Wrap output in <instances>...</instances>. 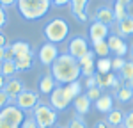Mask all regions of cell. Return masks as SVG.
<instances>
[{
  "mask_svg": "<svg viewBox=\"0 0 133 128\" xmlns=\"http://www.w3.org/2000/svg\"><path fill=\"white\" fill-rule=\"evenodd\" d=\"M50 68H51L50 71L51 76L55 78V82L59 85H68L71 82H76L82 76L78 61L75 57H71L69 53H61Z\"/></svg>",
  "mask_w": 133,
  "mask_h": 128,
  "instance_id": "6da1fadb",
  "label": "cell"
},
{
  "mask_svg": "<svg viewBox=\"0 0 133 128\" xmlns=\"http://www.w3.org/2000/svg\"><path fill=\"white\" fill-rule=\"evenodd\" d=\"M16 7L23 20L36 21L41 20L43 16H46V12L51 7V2L50 0H18Z\"/></svg>",
  "mask_w": 133,
  "mask_h": 128,
  "instance_id": "7a4b0ae2",
  "label": "cell"
},
{
  "mask_svg": "<svg viewBox=\"0 0 133 128\" xmlns=\"http://www.w3.org/2000/svg\"><path fill=\"white\" fill-rule=\"evenodd\" d=\"M44 37L48 43L53 44H59V43L66 41L68 36H69V23L64 20V18H53L44 25Z\"/></svg>",
  "mask_w": 133,
  "mask_h": 128,
  "instance_id": "3957f363",
  "label": "cell"
},
{
  "mask_svg": "<svg viewBox=\"0 0 133 128\" xmlns=\"http://www.w3.org/2000/svg\"><path fill=\"white\" fill-rule=\"evenodd\" d=\"M32 117L36 119L39 128H51L57 123V110H53L50 103L39 101L32 110Z\"/></svg>",
  "mask_w": 133,
  "mask_h": 128,
  "instance_id": "277c9868",
  "label": "cell"
},
{
  "mask_svg": "<svg viewBox=\"0 0 133 128\" xmlns=\"http://www.w3.org/2000/svg\"><path fill=\"white\" fill-rule=\"evenodd\" d=\"M25 112L16 105H7L0 110V128H21L25 121Z\"/></svg>",
  "mask_w": 133,
  "mask_h": 128,
  "instance_id": "5b68a950",
  "label": "cell"
},
{
  "mask_svg": "<svg viewBox=\"0 0 133 128\" xmlns=\"http://www.w3.org/2000/svg\"><path fill=\"white\" fill-rule=\"evenodd\" d=\"M73 100H75V96H73V93L69 91L68 85H57L50 94V105L53 110L61 112V110L68 108V105L71 103Z\"/></svg>",
  "mask_w": 133,
  "mask_h": 128,
  "instance_id": "8992f818",
  "label": "cell"
},
{
  "mask_svg": "<svg viewBox=\"0 0 133 128\" xmlns=\"http://www.w3.org/2000/svg\"><path fill=\"white\" fill-rule=\"evenodd\" d=\"M41 101V98L39 94L36 93V91H29V89H23L20 93V96L16 98V101H14V105L21 108L23 112H32L34 110V107L37 105Z\"/></svg>",
  "mask_w": 133,
  "mask_h": 128,
  "instance_id": "52a82bcc",
  "label": "cell"
},
{
  "mask_svg": "<svg viewBox=\"0 0 133 128\" xmlns=\"http://www.w3.org/2000/svg\"><path fill=\"white\" fill-rule=\"evenodd\" d=\"M61 53H59V48H57V44H53V43H43L41 48H39V52H37V59H39V62L43 66H51V64L57 61V57H59Z\"/></svg>",
  "mask_w": 133,
  "mask_h": 128,
  "instance_id": "ba28073f",
  "label": "cell"
},
{
  "mask_svg": "<svg viewBox=\"0 0 133 128\" xmlns=\"http://www.w3.org/2000/svg\"><path fill=\"white\" fill-rule=\"evenodd\" d=\"M89 50H91V48H89V43H87V39L82 37V36L71 37V41H69V44H68V53H69L71 57H75L76 61L82 59Z\"/></svg>",
  "mask_w": 133,
  "mask_h": 128,
  "instance_id": "9c48e42d",
  "label": "cell"
},
{
  "mask_svg": "<svg viewBox=\"0 0 133 128\" xmlns=\"http://www.w3.org/2000/svg\"><path fill=\"white\" fill-rule=\"evenodd\" d=\"M108 34H110V29H108V25H105V23H99V21L94 20L91 25H89V39H91L92 44L107 41V39H108Z\"/></svg>",
  "mask_w": 133,
  "mask_h": 128,
  "instance_id": "30bf717a",
  "label": "cell"
},
{
  "mask_svg": "<svg viewBox=\"0 0 133 128\" xmlns=\"http://www.w3.org/2000/svg\"><path fill=\"white\" fill-rule=\"evenodd\" d=\"M94 55L96 53L89 50V52L83 55L82 59H78V64H80V73L82 76H92V75L96 73V62H94Z\"/></svg>",
  "mask_w": 133,
  "mask_h": 128,
  "instance_id": "8fae6325",
  "label": "cell"
},
{
  "mask_svg": "<svg viewBox=\"0 0 133 128\" xmlns=\"http://www.w3.org/2000/svg\"><path fill=\"white\" fill-rule=\"evenodd\" d=\"M25 89V85H23V82H21L20 78H11V80H7L5 82V85H4V91L7 93V96H9L11 100V105H14V101H16V98L20 96V93Z\"/></svg>",
  "mask_w": 133,
  "mask_h": 128,
  "instance_id": "7c38bea8",
  "label": "cell"
},
{
  "mask_svg": "<svg viewBox=\"0 0 133 128\" xmlns=\"http://www.w3.org/2000/svg\"><path fill=\"white\" fill-rule=\"evenodd\" d=\"M107 43H108V48H110V52L115 53V57H124V55L128 53V44L124 43L123 37H119V36L112 34V36H108Z\"/></svg>",
  "mask_w": 133,
  "mask_h": 128,
  "instance_id": "4fadbf2b",
  "label": "cell"
},
{
  "mask_svg": "<svg viewBox=\"0 0 133 128\" xmlns=\"http://www.w3.org/2000/svg\"><path fill=\"white\" fill-rule=\"evenodd\" d=\"M34 59H36V53L32 52H27L23 55H18L14 57V64H16V69L18 71H29L34 68Z\"/></svg>",
  "mask_w": 133,
  "mask_h": 128,
  "instance_id": "5bb4252c",
  "label": "cell"
},
{
  "mask_svg": "<svg viewBox=\"0 0 133 128\" xmlns=\"http://www.w3.org/2000/svg\"><path fill=\"white\" fill-rule=\"evenodd\" d=\"M94 20L110 27L112 23H115L114 9H112V7H108V5H101V7H98V9H96V14H94Z\"/></svg>",
  "mask_w": 133,
  "mask_h": 128,
  "instance_id": "9a60e30c",
  "label": "cell"
},
{
  "mask_svg": "<svg viewBox=\"0 0 133 128\" xmlns=\"http://www.w3.org/2000/svg\"><path fill=\"white\" fill-rule=\"evenodd\" d=\"M133 34V18L131 16H126L124 20L115 21V36L119 37H128Z\"/></svg>",
  "mask_w": 133,
  "mask_h": 128,
  "instance_id": "2e32d148",
  "label": "cell"
},
{
  "mask_svg": "<svg viewBox=\"0 0 133 128\" xmlns=\"http://www.w3.org/2000/svg\"><path fill=\"white\" fill-rule=\"evenodd\" d=\"M94 107H96V110H98V112L108 114V112L114 108V98H112V94L103 93V94L99 96L96 101H94Z\"/></svg>",
  "mask_w": 133,
  "mask_h": 128,
  "instance_id": "e0dca14e",
  "label": "cell"
},
{
  "mask_svg": "<svg viewBox=\"0 0 133 128\" xmlns=\"http://www.w3.org/2000/svg\"><path fill=\"white\" fill-rule=\"evenodd\" d=\"M91 100L87 98V94H80V96H76L75 100H73V105H75V112L78 114V116H85L89 110H91Z\"/></svg>",
  "mask_w": 133,
  "mask_h": 128,
  "instance_id": "ac0fdd59",
  "label": "cell"
},
{
  "mask_svg": "<svg viewBox=\"0 0 133 128\" xmlns=\"http://www.w3.org/2000/svg\"><path fill=\"white\" fill-rule=\"evenodd\" d=\"M105 121L108 123L110 128H121L123 126V121H124V112L119 110V108H112V110L107 114Z\"/></svg>",
  "mask_w": 133,
  "mask_h": 128,
  "instance_id": "d6986e66",
  "label": "cell"
},
{
  "mask_svg": "<svg viewBox=\"0 0 133 128\" xmlns=\"http://www.w3.org/2000/svg\"><path fill=\"white\" fill-rule=\"evenodd\" d=\"M57 82H55V78L51 76V73H44L41 76V80H39V91H41L43 94H51V91L57 87Z\"/></svg>",
  "mask_w": 133,
  "mask_h": 128,
  "instance_id": "ffe728a7",
  "label": "cell"
},
{
  "mask_svg": "<svg viewBox=\"0 0 133 128\" xmlns=\"http://www.w3.org/2000/svg\"><path fill=\"white\" fill-rule=\"evenodd\" d=\"M0 73H2V76H4L5 80L14 78V75L18 73L14 61H4V62H0Z\"/></svg>",
  "mask_w": 133,
  "mask_h": 128,
  "instance_id": "44dd1931",
  "label": "cell"
},
{
  "mask_svg": "<svg viewBox=\"0 0 133 128\" xmlns=\"http://www.w3.org/2000/svg\"><path fill=\"white\" fill-rule=\"evenodd\" d=\"M119 78L124 80V84L128 85L133 80V61H126L123 66V69L119 71Z\"/></svg>",
  "mask_w": 133,
  "mask_h": 128,
  "instance_id": "7402d4cb",
  "label": "cell"
},
{
  "mask_svg": "<svg viewBox=\"0 0 133 128\" xmlns=\"http://www.w3.org/2000/svg\"><path fill=\"white\" fill-rule=\"evenodd\" d=\"M11 50L14 52V57H18V55H23V53L30 52L32 48H30V43H27V41H21V39H18V41L11 43Z\"/></svg>",
  "mask_w": 133,
  "mask_h": 128,
  "instance_id": "603a6c76",
  "label": "cell"
},
{
  "mask_svg": "<svg viewBox=\"0 0 133 128\" xmlns=\"http://www.w3.org/2000/svg\"><path fill=\"white\" fill-rule=\"evenodd\" d=\"M96 73L99 75H107V73H112V59L108 57H103L96 62Z\"/></svg>",
  "mask_w": 133,
  "mask_h": 128,
  "instance_id": "cb8c5ba5",
  "label": "cell"
},
{
  "mask_svg": "<svg viewBox=\"0 0 133 128\" xmlns=\"http://www.w3.org/2000/svg\"><path fill=\"white\" fill-rule=\"evenodd\" d=\"M87 4L89 0H71V14L76 16V14L87 12Z\"/></svg>",
  "mask_w": 133,
  "mask_h": 128,
  "instance_id": "d4e9b609",
  "label": "cell"
},
{
  "mask_svg": "<svg viewBox=\"0 0 133 128\" xmlns=\"http://www.w3.org/2000/svg\"><path fill=\"white\" fill-rule=\"evenodd\" d=\"M114 16H115V21H121V20H124L126 16H128V7L126 5H123L121 2H117L115 0V4H114Z\"/></svg>",
  "mask_w": 133,
  "mask_h": 128,
  "instance_id": "484cf974",
  "label": "cell"
},
{
  "mask_svg": "<svg viewBox=\"0 0 133 128\" xmlns=\"http://www.w3.org/2000/svg\"><path fill=\"white\" fill-rule=\"evenodd\" d=\"M115 98L121 101V103H124V101H130V100H133V91L128 87V85H123L117 93H115Z\"/></svg>",
  "mask_w": 133,
  "mask_h": 128,
  "instance_id": "4316f807",
  "label": "cell"
},
{
  "mask_svg": "<svg viewBox=\"0 0 133 128\" xmlns=\"http://www.w3.org/2000/svg\"><path fill=\"white\" fill-rule=\"evenodd\" d=\"M92 46H94V50H92V52L96 53L99 59H103V57H108V53H110V48H108V43H107V41L96 43V44H92Z\"/></svg>",
  "mask_w": 133,
  "mask_h": 128,
  "instance_id": "83f0119b",
  "label": "cell"
},
{
  "mask_svg": "<svg viewBox=\"0 0 133 128\" xmlns=\"http://www.w3.org/2000/svg\"><path fill=\"white\" fill-rule=\"evenodd\" d=\"M68 128H87V123L82 119V116H78V114H75V116L69 119V123H68Z\"/></svg>",
  "mask_w": 133,
  "mask_h": 128,
  "instance_id": "f1b7e54d",
  "label": "cell"
},
{
  "mask_svg": "<svg viewBox=\"0 0 133 128\" xmlns=\"http://www.w3.org/2000/svg\"><path fill=\"white\" fill-rule=\"evenodd\" d=\"M85 94H87V98H89L91 101H96V100L103 94V91L99 89V87H92V89H87V93H85Z\"/></svg>",
  "mask_w": 133,
  "mask_h": 128,
  "instance_id": "f546056e",
  "label": "cell"
},
{
  "mask_svg": "<svg viewBox=\"0 0 133 128\" xmlns=\"http://www.w3.org/2000/svg\"><path fill=\"white\" fill-rule=\"evenodd\" d=\"M68 87H69V91L73 93V96H75V98L82 94V84H80V80H76V82H71V84H68Z\"/></svg>",
  "mask_w": 133,
  "mask_h": 128,
  "instance_id": "4dcf8cb0",
  "label": "cell"
},
{
  "mask_svg": "<svg viewBox=\"0 0 133 128\" xmlns=\"http://www.w3.org/2000/svg\"><path fill=\"white\" fill-rule=\"evenodd\" d=\"M124 57H114L112 59V69L114 71H121L123 69V66H124Z\"/></svg>",
  "mask_w": 133,
  "mask_h": 128,
  "instance_id": "1f68e13d",
  "label": "cell"
},
{
  "mask_svg": "<svg viewBox=\"0 0 133 128\" xmlns=\"http://www.w3.org/2000/svg\"><path fill=\"white\" fill-rule=\"evenodd\" d=\"M7 105H11L9 96H7V93H5L4 89H0V110H2L4 107H7Z\"/></svg>",
  "mask_w": 133,
  "mask_h": 128,
  "instance_id": "d6a6232c",
  "label": "cell"
},
{
  "mask_svg": "<svg viewBox=\"0 0 133 128\" xmlns=\"http://www.w3.org/2000/svg\"><path fill=\"white\" fill-rule=\"evenodd\" d=\"M21 128H39V126H37L36 119H34V117H32V114H30V116H27V117H25V121H23Z\"/></svg>",
  "mask_w": 133,
  "mask_h": 128,
  "instance_id": "836d02e7",
  "label": "cell"
},
{
  "mask_svg": "<svg viewBox=\"0 0 133 128\" xmlns=\"http://www.w3.org/2000/svg\"><path fill=\"white\" fill-rule=\"evenodd\" d=\"M123 128H133V110H130L128 114H124Z\"/></svg>",
  "mask_w": 133,
  "mask_h": 128,
  "instance_id": "e575fe53",
  "label": "cell"
},
{
  "mask_svg": "<svg viewBox=\"0 0 133 128\" xmlns=\"http://www.w3.org/2000/svg\"><path fill=\"white\" fill-rule=\"evenodd\" d=\"M5 25H7V12H5L4 7H0V30H2Z\"/></svg>",
  "mask_w": 133,
  "mask_h": 128,
  "instance_id": "d590c367",
  "label": "cell"
},
{
  "mask_svg": "<svg viewBox=\"0 0 133 128\" xmlns=\"http://www.w3.org/2000/svg\"><path fill=\"white\" fill-rule=\"evenodd\" d=\"M16 2H18V0H0V7H4V9L16 7Z\"/></svg>",
  "mask_w": 133,
  "mask_h": 128,
  "instance_id": "8d00e7d4",
  "label": "cell"
},
{
  "mask_svg": "<svg viewBox=\"0 0 133 128\" xmlns=\"http://www.w3.org/2000/svg\"><path fill=\"white\" fill-rule=\"evenodd\" d=\"M51 5L55 7H64V5H71V0H50Z\"/></svg>",
  "mask_w": 133,
  "mask_h": 128,
  "instance_id": "74e56055",
  "label": "cell"
},
{
  "mask_svg": "<svg viewBox=\"0 0 133 128\" xmlns=\"http://www.w3.org/2000/svg\"><path fill=\"white\" fill-rule=\"evenodd\" d=\"M96 75V73H94ZM94 75H92V76H89V78H87V82H85V85H87V89H92V87H98V85H96V76H94Z\"/></svg>",
  "mask_w": 133,
  "mask_h": 128,
  "instance_id": "f35d334b",
  "label": "cell"
},
{
  "mask_svg": "<svg viewBox=\"0 0 133 128\" xmlns=\"http://www.w3.org/2000/svg\"><path fill=\"white\" fill-rule=\"evenodd\" d=\"M94 128H110V126H108V123H107L105 119H101V121H98V123L94 125Z\"/></svg>",
  "mask_w": 133,
  "mask_h": 128,
  "instance_id": "ab89813d",
  "label": "cell"
},
{
  "mask_svg": "<svg viewBox=\"0 0 133 128\" xmlns=\"http://www.w3.org/2000/svg\"><path fill=\"white\" fill-rule=\"evenodd\" d=\"M0 46H7V39H5V34L0 30Z\"/></svg>",
  "mask_w": 133,
  "mask_h": 128,
  "instance_id": "60d3db41",
  "label": "cell"
},
{
  "mask_svg": "<svg viewBox=\"0 0 133 128\" xmlns=\"http://www.w3.org/2000/svg\"><path fill=\"white\" fill-rule=\"evenodd\" d=\"M5 61V46H0V62Z\"/></svg>",
  "mask_w": 133,
  "mask_h": 128,
  "instance_id": "b9f144b4",
  "label": "cell"
},
{
  "mask_svg": "<svg viewBox=\"0 0 133 128\" xmlns=\"http://www.w3.org/2000/svg\"><path fill=\"white\" fill-rule=\"evenodd\" d=\"M117 2H121L123 5H126V7H130V5H131V2H133V0H117Z\"/></svg>",
  "mask_w": 133,
  "mask_h": 128,
  "instance_id": "7bdbcfd3",
  "label": "cell"
},
{
  "mask_svg": "<svg viewBox=\"0 0 133 128\" xmlns=\"http://www.w3.org/2000/svg\"><path fill=\"white\" fill-rule=\"evenodd\" d=\"M5 82H7V80H5V78L2 76V73H0V89H4V85H5Z\"/></svg>",
  "mask_w": 133,
  "mask_h": 128,
  "instance_id": "ee69618b",
  "label": "cell"
},
{
  "mask_svg": "<svg viewBox=\"0 0 133 128\" xmlns=\"http://www.w3.org/2000/svg\"><path fill=\"white\" fill-rule=\"evenodd\" d=\"M128 87H130V89H131V91H133V80H131V82H130V84H128Z\"/></svg>",
  "mask_w": 133,
  "mask_h": 128,
  "instance_id": "f6af8a7d",
  "label": "cell"
},
{
  "mask_svg": "<svg viewBox=\"0 0 133 128\" xmlns=\"http://www.w3.org/2000/svg\"><path fill=\"white\" fill-rule=\"evenodd\" d=\"M130 53H131V61H133V44H131V48H130Z\"/></svg>",
  "mask_w": 133,
  "mask_h": 128,
  "instance_id": "bcb514c9",
  "label": "cell"
},
{
  "mask_svg": "<svg viewBox=\"0 0 133 128\" xmlns=\"http://www.w3.org/2000/svg\"><path fill=\"white\" fill-rule=\"evenodd\" d=\"M53 128H68V126H61V125H55Z\"/></svg>",
  "mask_w": 133,
  "mask_h": 128,
  "instance_id": "7dc6e473",
  "label": "cell"
},
{
  "mask_svg": "<svg viewBox=\"0 0 133 128\" xmlns=\"http://www.w3.org/2000/svg\"><path fill=\"white\" fill-rule=\"evenodd\" d=\"M121 128H123V126H121Z\"/></svg>",
  "mask_w": 133,
  "mask_h": 128,
  "instance_id": "c3c4849f",
  "label": "cell"
}]
</instances>
